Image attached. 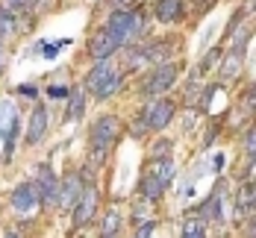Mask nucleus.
Here are the masks:
<instances>
[{
  "instance_id": "1",
  "label": "nucleus",
  "mask_w": 256,
  "mask_h": 238,
  "mask_svg": "<svg viewBox=\"0 0 256 238\" xmlns=\"http://www.w3.org/2000/svg\"><path fill=\"white\" fill-rule=\"evenodd\" d=\"M103 29L115 38L118 50H127L142 44L148 35H150V12L144 6H136V9H121V12H109Z\"/></svg>"
},
{
  "instance_id": "2",
  "label": "nucleus",
  "mask_w": 256,
  "mask_h": 238,
  "mask_svg": "<svg viewBox=\"0 0 256 238\" xmlns=\"http://www.w3.org/2000/svg\"><path fill=\"white\" fill-rule=\"evenodd\" d=\"M121 135H124V121L118 115L94 118L92 127H88V165H94V168L106 165V159L112 156Z\"/></svg>"
},
{
  "instance_id": "3",
  "label": "nucleus",
  "mask_w": 256,
  "mask_h": 238,
  "mask_svg": "<svg viewBox=\"0 0 256 238\" xmlns=\"http://www.w3.org/2000/svg\"><path fill=\"white\" fill-rule=\"evenodd\" d=\"M174 177H177V165H174V159H148L144 168H142L138 185H136L138 200H144L148 206H156V203L165 197V191L171 188Z\"/></svg>"
},
{
  "instance_id": "4",
  "label": "nucleus",
  "mask_w": 256,
  "mask_h": 238,
  "mask_svg": "<svg viewBox=\"0 0 256 238\" xmlns=\"http://www.w3.org/2000/svg\"><path fill=\"white\" fill-rule=\"evenodd\" d=\"M250 35H254V26L250 24L238 26V29L232 32L230 47L224 50L221 62H218V79H215V82L227 85V82H232V79H238L242 68H244V59H248V41H250Z\"/></svg>"
},
{
  "instance_id": "5",
  "label": "nucleus",
  "mask_w": 256,
  "mask_h": 238,
  "mask_svg": "<svg viewBox=\"0 0 256 238\" xmlns=\"http://www.w3.org/2000/svg\"><path fill=\"white\" fill-rule=\"evenodd\" d=\"M182 65L180 62H165V65H156L150 68L144 77L138 79V97L144 100H156V97H165L180 79Z\"/></svg>"
},
{
  "instance_id": "6",
  "label": "nucleus",
  "mask_w": 256,
  "mask_h": 238,
  "mask_svg": "<svg viewBox=\"0 0 256 238\" xmlns=\"http://www.w3.org/2000/svg\"><path fill=\"white\" fill-rule=\"evenodd\" d=\"M9 209L18 218V224H32L38 218V212L44 209V206H42L38 188H36L32 180H24V183H18L9 191Z\"/></svg>"
},
{
  "instance_id": "7",
  "label": "nucleus",
  "mask_w": 256,
  "mask_h": 238,
  "mask_svg": "<svg viewBox=\"0 0 256 238\" xmlns=\"http://www.w3.org/2000/svg\"><path fill=\"white\" fill-rule=\"evenodd\" d=\"M21 127H24V121H21V112H18V106L12 103V100H0V138H3V162H9L12 153H15V147H18V135H21Z\"/></svg>"
},
{
  "instance_id": "8",
  "label": "nucleus",
  "mask_w": 256,
  "mask_h": 238,
  "mask_svg": "<svg viewBox=\"0 0 256 238\" xmlns=\"http://www.w3.org/2000/svg\"><path fill=\"white\" fill-rule=\"evenodd\" d=\"M224 197H227V180L218 177V183L212 185V191L206 194L198 206L186 209V215L200 218V221H206V224H224Z\"/></svg>"
},
{
  "instance_id": "9",
  "label": "nucleus",
  "mask_w": 256,
  "mask_h": 238,
  "mask_svg": "<svg viewBox=\"0 0 256 238\" xmlns=\"http://www.w3.org/2000/svg\"><path fill=\"white\" fill-rule=\"evenodd\" d=\"M177 109H180V103L174 97H156V100H144L138 115H142V121L148 124L150 132H162L168 124H174Z\"/></svg>"
},
{
  "instance_id": "10",
  "label": "nucleus",
  "mask_w": 256,
  "mask_h": 238,
  "mask_svg": "<svg viewBox=\"0 0 256 238\" xmlns=\"http://www.w3.org/2000/svg\"><path fill=\"white\" fill-rule=\"evenodd\" d=\"M138 50L144 56V65H165V62H174V53L180 50V35H148Z\"/></svg>"
},
{
  "instance_id": "11",
  "label": "nucleus",
  "mask_w": 256,
  "mask_h": 238,
  "mask_svg": "<svg viewBox=\"0 0 256 238\" xmlns=\"http://www.w3.org/2000/svg\"><path fill=\"white\" fill-rule=\"evenodd\" d=\"M98 209H100V188H98V183H88L82 188V194H80L77 206L71 209V230L80 233V230L92 227Z\"/></svg>"
},
{
  "instance_id": "12",
  "label": "nucleus",
  "mask_w": 256,
  "mask_h": 238,
  "mask_svg": "<svg viewBox=\"0 0 256 238\" xmlns=\"http://www.w3.org/2000/svg\"><path fill=\"white\" fill-rule=\"evenodd\" d=\"M36 188H38V197H42V206L44 209H56L59 203V174L53 171L50 162H38L36 165Z\"/></svg>"
},
{
  "instance_id": "13",
  "label": "nucleus",
  "mask_w": 256,
  "mask_h": 238,
  "mask_svg": "<svg viewBox=\"0 0 256 238\" xmlns=\"http://www.w3.org/2000/svg\"><path fill=\"white\" fill-rule=\"evenodd\" d=\"M82 188H86L82 171H80V168H68V171L59 177V203H56V209L71 212L74 206H77V200H80V194H82Z\"/></svg>"
},
{
  "instance_id": "14",
  "label": "nucleus",
  "mask_w": 256,
  "mask_h": 238,
  "mask_svg": "<svg viewBox=\"0 0 256 238\" xmlns=\"http://www.w3.org/2000/svg\"><path fill=\"white\" fill-rule=\"evenodd\" d=\"M48 132H50V109L44 103H32V112H30V118H26V147H38L44 138H48Z\"/></svg>"
},
{
  "instance_id": "15",
  "label": "nucleus",
  "mask_w": 256,
  "mask_h": 238,
  "mask_svg": "<svg viewBox=\"0 0 256 238\" xmlns=\"http://www.w3.org/2000/svg\"><path fill=\"white\" fill-rule=\"evenodd\" d=\"M118 50V44H115V38L103 29V26H98L92 35H88V41H86V56L92 59V62H106V59H112Z\"/></svg>"
},
{
  "instance_id": "16",
  "label": "nucleus",
  "mask_w": 256,
  "mask_h": 238,
  "mask_svg": "<svg viewBox=\"0 0 256 238\" xmlns=\"http://www.w3.org/2000/svg\"><path fill=\"white\" fill-rule=\"evenodd\" d=\"M150 15H154V21H159L165 26L182 24L186 15H188V0H156Z\"/></svg>"
},
{
  "instance_id": "17",
  "label": "nucleus",
  "mask_w": 256,
  "mask_h": 238,
  "mask_svg": "<svg viewBox=\"0 0 256 238\" xmlns=\"http://www.w3.org/2000/svg\"><path fill=\"white\" fill-rule=\"evenodd\" d=\"M32 18H36V15H30V18L15 15V12H12V9H6V6H3V0H0V41L6 44V41L18 38V35L26 29L24 24H32Z\"/></svg>"
},
{
  "instance_id": "18",
  "label": "nucleus",
  "mask_w": 256,
  "mask_h": 238,
  "mask_svg": "<svg viewBox=\"0 0 256 238\" xmlns=\"http://www.w3.org/2000/svg\"><path fill=\"white\" fill-rule=\"evenodd\" d=\"M232 215H236L238 221H244V218L256 215V177L250 180V183L238 185L236 200H232Z\"/></svg>"
},
{
  "instance_id": "19",
  "label": "nucleus",
  "mask_w": 256,
  "mask_h": 238,
  "mask_svg": "<svg viewBox=\"0 0 256 238\" xmlns=\"http://www.w3.org/2000/svg\"><path fill=\"white\" fill-rule=\"evenodd\" d=\"M115 68H118V65H115L112 59H106V62H92V68H88L86 77H82V88H86V94H94L103 82L109 79V74H112Z\"/></svg>"
},
{
  "instance_id": "20",
  "label": "nucleus",
  "mask_w": 256,
  "mask_h": 238,
  "mask_svg": "<svg viewBox=\"0 0 256 238\" xmlns=\"http://www.w3.org/2000/svg\"><path fill=\"white\" fill-rule=\"evenodd\" d=\"M86 106H88V94L82 85H74L71 94H68V103H65V124H74L86 115Z\"/></svg>"
},
{
  "instance_id": "21",
  "label": "nucleus",
  "mask_w": 256,
  "mask_h": 238,
  "mask_svg": "<svg viewBox=\"0 0 256 238\" xmlns=\"http://www.w3.org/2000/svg\"><path fill=\"white\" fill-rule=\"evenodd\" d=\"M124 82H127V74H124V71H121V65H118V68L109 74V79L103 82V85L94 91V94H92V97H94L98 103H103V100H112V97H115V94L124 88Z\"/></svg>"
},
{
  "instance_id": "22",
  "label": "nucleus",
  "mask_w": 256,
  "mask_h": 238,
  "mask_svg": "<svg viewBox=\"0 0 256 238\" xmlns=\"http://www.w3.org/2000/svg\"><path fill=\"white\" fill-rule=\"evenodd\" d=\"M242 153L248 159V165H244V171H242V180H244V177L254 174V168H256V121L244 130V135H242Z\"/></svg>"
},
{
  "instance_id": "23",
  "label": "nucleus",
  "mask_w": 256,
  "mask_h": 238,
  "mask_svg": "<svg viewBox=\"0 0 256 238\" xmlns=\"http://www.w3.org/2000/svg\"><path fill=\"white\" fill-rule=\"evenodd\" d=\"M121 230H124V215L118 209H106L100 218V236L109 238H121Z\"/></svg>"
},
{
  "instance_id": "24",
  "label": "nucleus",
  "mask_w": 256,
  "mask_h": 238,
  "mask_svg": "<svg viewBox=\"0 0 256 238\" xmlns=\"http://www.w3.org/2000/svg\"><path fill=\"white\" fill-rule=\"evenodd\" d=\"M200 91H204V77H198V74L192 71V77H188L186 88H182V103H186V106H194V109H198Z\"/></svg>"
},
{
  "instance_id": "25",
  "label": "nucleus",
  "mask_w": 256,
  "mask_h": 238,
  "mask_svg": "<svg viewBox=\"0 0 256 238\" xmlns=\"http://www.w3.org/2000/svg\"><path fill=\"white\" fill-rule=\"evenodd\" d=\"M171 153H174V141L165 135H156L148 144V159H171Z\"/></svg>"
},
{
  "instance_id": "26",
  "label": "nucleus",
  "mask_w": 256,
  "mask_h": 238,
  "mask_svg": "<svg viewBox=\"0 0 256 238\" xmlns=\"http://www.w3.org/2000/svg\"><path fill=\"white\" fill-rule=\"evenodd\" d=\"M206 230H209L206 221H200V218H186V224L180 230V238H206Z\"/></svg>"
},
{
  "instance_id": "27",
  "label": "nucleus",
  "mask_w": 256,
  "mask_h": 238,
  "mask_svg": "<svg viewBox=\"0 0 256 238\" xmlns=\"http://www.w3.org/2000/svg\"><path fill=\"white\" fill-rule=\"evenodd\" d=\"M221 56H224V47H212V50H209V53L204 56V59L198 62L194 74H198V77H206V74H209V71H212V68H215V65L221 62Z\"/></svg>"
},
{
  "instance_id": "28",
  "label": "nucleus",
  "mask_w": 256,
  "mask_h": 238,
  "mask_svg": "<svg viewBox=\"0 0 256 238\" xmlns=\"http://www.w3.org/2000/svg\"><path fill=\"white\" fill-rule=\"evenodd\" d=\"M3 6L12 9L15 15H24V18L36 15V0H3Z\"/></svg>"
},
{
  "instance_id": "29",
  "label": "nucleus",
  "mask_w": 256,
  "mask_h": 238,
  "mask_svg": "<svg viewBox=\"0 0 256 238\" xmlns=\"http://www.w3.org/2000/svg\"><path fill=\"white\" fill-rule=\"evenodd\" d=\"M124 130H127V135H130V138H136V141H144V138L150 135L148 124L142 121V115H136V118L130 121V127H124Z\"/></svg>"
},
{
  "instance_id": "30",
  "label": "nucleus",
  "mask_w": 256,
  "mask_h": 238,
  "mask_svg": "<svg viewBox=\"0 0 256 238\" xmlns=\"http://www.w3.org/2000/svg\"><path fill=\"white\" fill-rule=\"evenodd\" d=\"M242 109L248 112V118H256V82H250L248 91L242 94Z\"/></svg>"
},
{
  "instance_id": "31",
  "label": "nucleus",
  "mask_w": 256,
  "mask_h": 238,
  "mask_svg": "<svg viewBox=\"0 0 256 238\" xmlns=\"http://www.w3.org/2000/svg\"><path fill=\"white\" fill-rule=\"evenodd\" d=\"M215 3H218V0H188V6H192L194 18H204L206 12H212V9H215Z\"/></svg>"
},
{
  "instance_id": "32",
  "label": "nucleus",
  "mask_w": 256,
  "mask_h": 238,
  "mask_svg": "<svg viewBox=\"0 0 256 238\" xmlns=\"http://www.w3.org/2000/svg\"><path fill=\"white\" fill-rule=\"evenodd\" d=\"M15 94H21L24 100H32V103H38V85H32V82H21V85L15 88Z\"/></svg>"
},
{
  "instance_id": "33",
  "label": "nucleus",
  "mask_w": 256,
  "mask_h": 238,
  "mask_svg": "<svg viewBox=\"0 0 256 238\" xmlns=\"http://www.w3.org/2000/svg\"><path fill=\"white\" fill-rule=\"evenodd\" d=\"M109 6V12H121V9H136L142 6V0H103Z\"/></svg>"
},
{
  "instance_id": "34",
  "label": "nucleus",
  "mask_w": 256,
  "mask_h": 238,
  "mask_svg": "<svg viewBox=\"0 0 256 238\" xmlns=\"http://www.w3.org/2000/svg\"><path fill=\"white\" fill-rule=\"evenodd\" d=\"M68 94H71V85H48L50 100H68Z\"/></svg>"
},
{
  "instance_id": "35",
  "label": "nucleus",
  "mask_w": 256,
  "mask_h": 238,
  "mask_svg": "<svg viewBox=\"0 0 256 238\" xmlns=\"http://www.w3.org/2000/svg\"><path fill=\"white\" fill-rule=\"evenodd\" d=\"M154 230H156V221L150 218V221H144V224H138V227H136L132 238H150V236H154Z\"/></svg>"
},
{
  "instance_id": "36",
  "label": "nucleus",
  "mask_w": 256,
  "mask_h": 238,
  "mask_svg": "<svg viewBox=\"0 0 256 238\" xmlns=\"http://www.w3.org/2000/svg\"><path fill=\"white\" fill-rule=\"evenodd\" d=\"M221 124H224V121H215V127L206 132V138H204V150H212V144L218 141V135H221Z\"/></svg>"
},
{
  "instance_id": "37",
  "label": "nucleus",
  "mask_w": 256,
  "mask_h": 238,
  "mask_svg": "<svg viewBox=\"0 0 256 238\" xmlns=\"http://www.w3.org/2000/svg\"><path fill=\"white\" fill-rule=\"evenodd\" d=\"M242 238H256V215L242 221Z\"/></svg>"
},
{
  "instance_id": "38",
  "label": "nucleus",
  "mask_w": 256,
  "mask_h": 238,
  "mask_svg": "<svg viewBox=\"0 0 256 238\" xmlns=\"http://www.w3.org/2000/svg\"><path fill=\"white\" fill-rule=\"evenodd\" d=\"M0 238H24V227H21V224H12V227L3 230V236Z\"/></svg>"
},
{
  "instance_id": "39",
  "label": "nucleus",
  "mask_w": 256,
  "mask_h": 238,
  "mask_svg": "<svg viewBox=\"0 0 256 238\" xmlns=\"http://www.w3.org/2000/svg\"><path fill=\"white\" fill-rule=\"evenodd\" d=\"M212 165H215V168H212V174H218V177H221V174H224V165H227V156H224V153H215V156H212Z\"/></svg>"
},
{
  "instance_id": "40",
  "label": "nucleus",
  "mask_w": 256,
  "mask_h": 238,
  "mask_svg": "<svg viewBox=\"0 0 256 238\" xmlns=\"http://www.w3.org/2000/svg\"><path fill=\"white\" fill-rule=\"evenodd\" d=\"M56 0H36V12H44V9H50Z\"/></svg>"
},
{
  "instance_id": "41",
  "label": "nucleus",
  "mask_w": 256,
  "mask_h": 238,
  "mask_svg": "<svg viewBox=\"0 0 256 238\" xmlns=\"http://www.w3.org/2000/svg\"><path fill=\"white\" fill-rule=\"evenodd\" d=\"M0 68H3V41H0Z\"/></svg>"
},
{
  "instance_id": "42",
  "label": "nucleus",
  "mask_w": 256,
  "mask_h": 238,
  "mask_svg": "<svg viewBox=\"0 0 256 238\" xmlns=\"http://www.w3.org/2000/svg\"><path fill=\"white\" fill-rule=\"evenodd\" d=\"M100 238H109V236H100Z\"/></svg>"
}]
</instances>
